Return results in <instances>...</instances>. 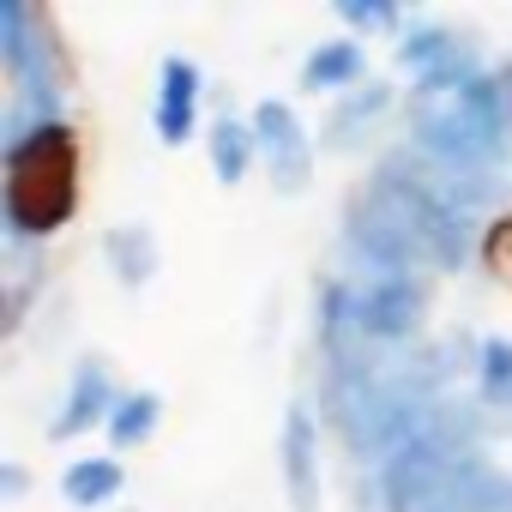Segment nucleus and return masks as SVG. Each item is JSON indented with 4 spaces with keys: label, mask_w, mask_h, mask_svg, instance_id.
<instances>
[{
    "label": "nucleus",
    "mask_w": 512,
    "mask_h": 512,
    "mask_svg": "<svg viewBox=\"0 0 512 512\" xmlns=\"http://www.w3.org/2000/svg\"><path fill=\"white\" fill-rule=\"evenodd\" d=\"M121 488H127V464L115 452H79L61 470V500L73 512H115Z\"/></svg>",
    "instance_id": "12"
},
{
    "label": "nucleus",
    "mask_w": 512,
    "mask_h": 512,
    "mask_svg": "<svg viewBox=\"0 0 512 512\" xmlns=\"http://www.w3.org/2000/svg\"><path fill=\"white\" fill-rule=\"evenodd\" d=\"M482 266L512 284V217H500V223L482 229Z\"/></svg>",
    "instance_id": "17"
},
{
    "label": "nucleus",
    "mask_w": 512,
    "mask_h": 512,
    "mask_svg": "<svg viewBox=\"0 0 512 512\" xmlns=\"http://www.w3.org/2000/svg\"><path fill=\"white\" fill-rule=\"evenodd\" d=\"M157 428H163V392H157V386H127L121 404H115V416H109V428H103V440H109V452L121 458V452H133V446H151Z\"/></svg>",
    "instance_id": "14"
},
{
    "label": "nucleus",
    "mask_w": 512,
    "mask_h": 512,
    "mask_svg": "<svg viewBox=\"0 0 512 512\" xmlns=\"http://www.w3.org/2000/svg\"><path fill=\"white\" fill-rule=\"evenodd\" d=\"M470 392L482 398V410H506V404H512V338H506V332H488V338H476Z\"/></svg>",
    "instance_id": "15"
},
{
    "label": "nucleus",
    "mask_w": 512,
    "mask_h": 512,
    "mask_svg": "<svg viewBox=\"0 0 512 512\" xmlns=\"http://www.w3.org/2000/svg\"><path fill=\"white\" fill-rule=\"evenodd\" d=\"M121 392H127V386L115 380V362H109L103 350H85V356L67 368V386H61V404H55L49 422H43V440H49V446H67V440H79V434L109 428Z\"/></svg>",
    "instance_id": "5"
},
{
    "label": "nucleus",
    "mask_w": 512,
    "mask_h": 512,
    "mask_svg": "<svg viewBox=\"0 0 512 512\" xmlns=\"http://www.w3.org/2000/svg\"><path fill=\"white\" fill-rule=\"evenodd\" d=\"M332 19L350 31V37H404V25H410V13L398 7V0H332Z\"/></svg>",
    "instance_id": "16"
},
{
    "label": "nucleus",
    "mask_w": 512,
    "mask_h": 512,
    "mask_svg": "<svg viewBox=\"0 0 512 512\" xmlns=\"http://www.w3.org/2000/svg\"><path fill=\"white\" fill-rule=\"evenodd\" d=\"M211 121V79L193 55H163L157 61V97H151V133L157 145H187Z\"/></svg>",
    "instance_id": "6"
},
{
    "label": "nucleus",
    "mask_w": 512,
    "mask_h": 512,
    "mask_svg": "<svg viewBox=\"0 0 512 512\" xmlns=\"http://www.w3.org/2000/svg\"><path fill=\"white\" fill-rule=\"evenodd\" d=\"M374 73H368V43L362 37H350V31H338V37H326V43H314L308 55H302V73H296V85L308 91V97H344V91H356V85H368Z\"/></svg>",
    "instance_id": "9"
},
{
    "label": "nucleus",
    "mask_w": 512,
    "mask_h": 512,
    "mask_svg": "<svg viewBox=\"0 0 512 512\" xmlns=\"http://www.w3.org/2000/svg\"><path fill=\"white\" fill-rule=\"evenodd\" d=\"M103 266L121 290H145L163 266V247H157V229L151 223H109L103 229Z\"/></svg>",
    "instance_id": "13"
},
{
    "label": "nucleus",
    "mask_w": 512,
    "mask_h": 512,
    "mask_svg": "<svg viewBox=\"0 0 512 512\" xmlns=\"http://www.w3.org/2000/svg\"><path fill=\"white\" fill-rule=\"evenodd\" d=\"M404 103V91L392 85V79H368V85H356V91H344V97H332L326 103V115H320V151H332V157H356V151H368L374 139H380V127L392 121V109Z\"/></svg>",
    "instance_id": "8"
},
{
    "label": "nucleus",
    "mask_w": 512,
    "mask_h": 512,
    "mask_svg": "<svg viewBox=\"0 0 512 512\" xmlns=\"http://www.w3.org/2000/svg\"><path fill=\"white\" fill-rule=\"evenodd\" d=\"M31 494V470H25V458H0V500H25Z\"/></svg>",
    "instance_id": "18"
},
{
    "label": "nucleus",
    "mask_w": 512,
    "mask_h": 512,
    "mask_svg": "<svg viewBox=\"0 0 512 512\" xmlns=\"http://www.w3.org/2000/svg\"><path fill=\"white\" fill-rule=\"evenodd\" d=\"M428 326V284L422 272H392V278H368L362 284V338L380 350H404L416 344Z\"/></svg>",
    "instance_id": "7"
},
{
    "label": "nucleus",
    "mask_w": 512,
    "mask_h": 512,
    "mask_svg": "<svg viewBox=\"0 0 512 512\" xmlns=\"http://www.w3.org/2000/svg\"><path fill=\"white\" fill-rule=\"evenodd\" d=\"M314 338L326 356H350L362 338V284L356 278H320V296H314Z\"/></svg>",
    "instance_id": "11"
},
{
    "label": "nucleus",
    "mask_w": 512,
    "mask_h": 512,
    "mask_svg": "<svg viewBox=\"0 0 512 512\" xmlns=\"http://www.w3.org/2000/svg\"><path fill=\"white\" fill-rule=\"evenodd\" d=\"M392 55H398V73L410 79V97H458L488 67L482 43L464 25L434 19V13H410V25L392 43Z\"/></svg>",
    "instance_id": "2"
},
{
    "label": "nucleus",
    "mask_w": 512,
    "mask_h": 512,
    "mask_svg": "<svg viewBox=\"0 0 512 512\" xmlns=\"http://www.w3.org/2000/svg\"><path fill=\"white\" fill-rule=\"evenodd\" d=\"M320 404L314 392H296L278 422V482L290 512H326V464H320Z\"/></svg>",
    "instance_id": "4"
},
{
    "label": "nucleus",
    "mask_w": 512,
    "mask_h": 512,
    "mask_svg": "<svg viewBox=\"0 0 512 512\" xmlns=\"http://www.w3.org/2000/svg\"><path fill=\"white\" fill-rule=\"evenodd\" d=\"M247 121H253V133H260V169H266L272 193L302 199L314 187V169H320V139L308 133L302 109L284 103V97H260L247 109Z\"/></svg>",
    "instance_id": "3"
},
{
    "label": "nucleus",
    "mask_w": 512,
    "mask_h": 512,
    "mask_svg": "<svg viewBox=\"0 0 512 512\" xmlns=\"http://www.w3.org/2000/svg\"><path fill=\"white\" fill-rule=\"evenodd\" d=\"M79 169H85V145L73 121H49L25 139L0 145V229H7V253H37V241L73 223Z\"/></svg>",
    "instance_id": "1"
},
{
    "label": "nucleus",
    "mask_w": 512,
    "mask_h": 512,
    "mask_svg": "<svg viewBox=\"0 0 512 512\" xmlns=\"http://www.w3.org/2000/svg\"><path fill=\"white\" fill-rule=\"evenodd\" d=\"M205 157H211L217 187H241L253 169H260V133H253L247 109H229V115L205 121Z\"/></svg>",
    "instance_id": "10"
}]
</instances>
